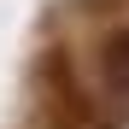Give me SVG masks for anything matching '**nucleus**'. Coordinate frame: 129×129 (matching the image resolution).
Masks as SVG:
<instances>
[{"instance_id":"1","label":"nucleus","mask_w":129,"mask_h":129,"mask_svg":"<svg viewBox=\"0 0 129 129\" xmlns=\"http://www.w3.org/2000/svg\"><path fill=\"white\" fill-rule=\"evenodd\" d=\"M100 76L112 82L117 94H129V29H123V35H112V41L100 47Z\"/></svg>"}]
</instances>
